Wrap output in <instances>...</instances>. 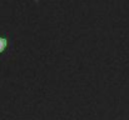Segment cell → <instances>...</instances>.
Instances as JSON below:
<instances>
[{"label":"cell","instance_id":"cell-1","mask_svg":"<svg viewBox=\"0 0 129 120\" xmlns=\"http://www.w3.org/2000/svg\"><path fill=\"white\" fill-rule=\"evenodd\" d=\"M8 46V39L4 36H0V53H3Z\"/></svg>","mask_w":129,"mask_h":120}]
</instances>
